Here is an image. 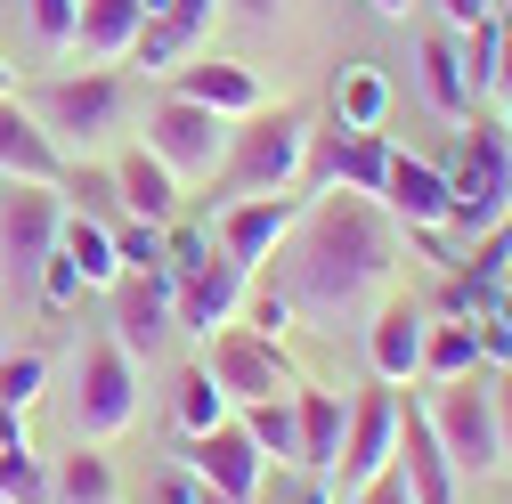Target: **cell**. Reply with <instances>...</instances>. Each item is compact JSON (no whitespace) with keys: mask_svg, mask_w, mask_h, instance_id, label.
Returning <instances> with one entry per match:
<instances>
[{"mask_svg":"<svg viewBox=\"0 0 512 504\" xmlns=\"http://www.w3.org/2000/svg\"><path fill=\"white\" fill-rule=\"evenodd\" d=\"M472 334H480V358L512 366V326H504V318H472Z\"/></svg>","mask_w":512,"mask_h":504,"instance_id":"cell-40","label":"cell"},{"mask_svg":"<svg viewBox=\"0 0 512 504\" xmlns=\"http://www.w3.org/2000/svg\"><path fill=\"white\" fill-rule=\"evenodd\" d=\"M25 25H33V41L49 57H66L74 33H82V0H25Z\"/></svg>","mask_w":512,"mask_h":504,"instance_id":"cell-33","label":"cell"},{"mask_svg":"<svg viewBox=\"0 0 512 504\" xmlns=\"http://www.w3.org/2000/svg\"><path fill=\"white\" fill-rule=\"evenodd\" d=\"M391 456H399V399H391V383L382 391H366V399H350V423H342V488H366L374 472H391Z\"/></svg>","mask_w":512,"mask_h":504,"instance_id":"cell-13","label":"cell"},{"mask_svg":"<svg viewBox=\"0 0 512 504\" xmlns=\"http://www.w3.org/2000/svg\"><path fill=\"white\" fill-rule=\"evenodd\" d=\"M25 106L41 114V131H49L57 147H98L114 122L131 114V82L106 74V66H90V74H66V82H41Z\"/></svg>","mask_w":512,"mask_h":504,"instance_id":"cell-5","label":"cell"},{"mask_svg":"<svg viewBox=\"0 0 512 504\" xmlns=\"http://www.w3.org/2000/svg\"><path fill=\"white\" fill-rule=\"evenodd\" d=\"M415 66H423V98H431V114H447V122H472L480 90H472V66H464V41H456V33H423Z\"/></svg>","mask_w":512,"mask_h":504,"instance_id":"cell-22","label":"cell"},{"mask_svg":"<svg viewBox=\"0 0 512 504\" xmlns=\"http://www.w3.org/2000/svg\"><path fill=\"white\" fill-rule=\"evenodd\" d=\"M171 415H179V431H187V439H196V431L228 423V391L212 383L204 366H187V374H179V391H171Z\"/></svg>","mask_w":512,"mask_h":504,"instance_id":"cell-30","label":"cell"},{"mask_svg":"<svg viewBox=\"0 0 512 504\" xmlns=\"http://www.w3.org/2000/svg\"><path fill=\"white\" fill-rule=\"evenodd\" d=\"M309 204L293 196V187H285V196H236L228 212H220V228H212V244L228 252V261L236 269H261L269 261V252L293 236V220H301Z\"/></svg>","mask_w":512,"mask_h":504,"instance_id":"cell-12","label":"cell"},{"mask_svg":"<svg viewBox=\"0 0 512 504\" xmlns=\"http://www.w3.org/2000/svg\"><path fill=\"white\" fill-rule=\"evenodd\" d=\"M0 179H33V187H57L66 179V147L41 131V114L9 90L0 98Z\"/></svg>","mask_w":512,"mask_h":504,"instance_id":"cell-16","label":"cell"},{"mask_svg":"<svg viewBox=\"0 0 512 504\" xmlns=\"http://www.w3.org/2000/svg\"><path fill=\"white\" fill-rule=\"evenodd\" d=\"M147 155H163V163L179 171V187H187V179H212L220 155H228V114L163 90V98L147 106Z\"/></svg>","mask_w":512,"mask_h":504,"instance_id":"cell-6","label":"cell"},{"mask_svg":"<svg viewBox=\"0 0 512 504\" xmlns=\"http://www.w3.org/2000/svg\"><path fill=\"white\" fill-rule=\"evenodd\" d=\"M17 439H25V423H17V407H9V399H0V448H17Z\"/></svg>","mask_w":512,"mask_h":504,"instance_id":"cell-45","label":"cell"},{"mask_svg":"<svg viewBox=\"0 0 512 504\" xmlns=\"http://www.w3.org/2000/svg\"><path fill=\"white\" fill-rule=\"evenodd\" d=\"M57 187H66V212H74V220H98V228H114V220H122L114 163H82V171H66Z\"/></svg>","mask_w":512,"mask_h":504,"instance_id":"cell-29","label":"cell"},{"mask_svg":"<svg viewBox=\"0 0 512 504\" xmlns=\"http://www.w3.org/2000/svg\"><path fill=\"white\" fill-rule=\"evenodd\" d=\"M504 9H512V0H504Z\"/></svg>","mask_w":512,"mask_h":504,"instance_id":"cell-50","label":"cell"},{"mask_svg":"<svg viewBox=\"0 0 512 504\" xmlns=\"http://www.w3.org/2000/svg\"><path fill=\"white\" fill-rule=\"evenodd\" d=\"M244 318H252V334H261V342H285L301 309H293L285 285H252V293H244Z\"/></svg>","mask_w":512,"mask_h":504,"instance_id":"cell-34","label":"cell"},{"mask_svg":"<svg viewBox=\"0 0 512 504\" xmlns=\"http://www.w3.org/2000/svg\"><path fill=\"white\" fill-rule=\"evenodd\" d=\"M236 423L252 431V448H261V456H277V464H301V423H293V391H285V399H252V407H244Z\"/></svg>","mask_w":512,"mask_h":504,"instance_id":"cell-27","label":"cell"},{"mask_svg":"<svg viewBox=\"0 0 512 504\" xmlns=\"http://www.w3.org/2000/svg\"><path fill=\"white\" fill-rule=\"evenodd\" d=\"M57 244L74 252L82 285H114V277H122V261H114V236H106L98 220H74V212H66V236H57Z\"/></svg>","mask_w":512,"mask_h":504,"instance_id":"cell-31","label":"cell"},{"mask_svg":"<svg viewBox=\"0 0 512 504\" xmlns=\"http://www.w3.org/2000/svg\"><path fill=\"white\" fill-rule=\"evenodd\" d=\"M228 9H236V17H252V25H269V17L285 9V0H228Z\"/></svg>","mask_w":512,"mask_h":504,"instance_id":"cell-44","label":"cell"},{"mask_svg":"<svg viewBox=\"0 0 512 504\" xmlns=\"http://www.w3.org/2000/svg\"><path fill=\"white\" fill-rule=\"evenodd\" d=\"M171 90L196 98V106H212V114H228V122H244V114L269 106L261 98V74L236 66V57H187V66H171Z\"/></svg>","mask_w":512,"mask_h":504,"instance_id":"cell-18","label":"cell"},{"mask_svg":"<svg viewBox=\"0 0 512 504\" xmlns=\"http://www.w3.org/2000/svg\"><path fill=\"white\" fill-rule=\"evenodd\" d=\"M57 236H66V196L33 187V179H9V204H0V261H9V277H41Z\"/></svg>","mask_w":512,"mask_h":504,"instance_id":"cell-9","label":"cell"},{"mask_svg":"<svg viewBox=\"0 0 512 504\" xmlns=\"http://www.w3.org/2000/svg\"><path fill=\"white\" fill-rule=\"evenodd\" d=\"M293 423H301V464H309V472H334V464H342V423H350L342 391L293 383Z\"/></svg>","mask_w":512,"mask_h":504,"instance_id":"cell-23","label":"cell"},{"mask_svg":"<svg viewBox=\"0 0 512 504\" xmlns=\"http://www.w3.org/2000/svg\"><path fill=\"white\" fill-rule=\"evenodd\" d=\"M415 9V0H374V17H407Z\"/></svg>","mask_w":512,"mask_h":504,"instance_id":"cell-46","label":"cell"},{"mask_svg":"<svg viewBox=\"0 0 512 504\" xmlns=\"http://www.w3.org/2000/svg\"><path fill=\"white\" fill-rule=\"evenodd\" d=\"M139 25H147L139 0H82V33H74V49H90V57H131Z\"/></svg>","mask_w":512,"mask_h":504,"instance_id":"cell-24","label":"cell"},{"mask_svg":"<svg viewBox=\"0 0 512 504\" xmlns=\"http://www.w3.org/2000/svg\"><path fill=\"white\" fill-rule=\"evenodd\" d=\"M374 204L391 212L407 236H431V228H447V171L391 147V171H382V196H374Z\"/></svg>","mask_w":512,"mask_h":504,"instance_id":"cell-15","label":"cell"},{"mask_svg":"<svg viewBox=\"0 0 512 504\" xmlns=\"http://www.w3.org/2000/svg\"><path fill=\"white\" fill-rule=\"evenodd\" d=\"M147 504H196V480H155Z\"/></svg>","mask_w":512,"mask_h":504,"instance_id":"cell-43","label":"cell"},{"mask_svg":"<svg viewBox=\"0 0 512 504\" xmlns=\"http://www.w3.org/2000/svg\"><path fill=\"white\" fill-rule=\"evenodd\" d=\"M277 252H285V277L277 285L293 293V309L317 318V326H342V318H358V309L391 285V269H399V220L382 212L374 196L326 187V196L293 220V236Z\"/></svg>","mask_w":512,"mask_h":504,"instance_id":"cell-1","label":"cell"},{"mask_svg":"<svg viewBox=\"0 0 512 504\" xmlns=\"http://www.w3.org/2000/svg\"><path fill=\"white\" fill-rule=\"evenodd\" d=\"M106 236H114V261H122V269H163V228H147V220H114Z\"/></svg>","mask_w":512,"mask_h":504,"instance_id":"cell-35","label":"cell"},{"mask_svg":"<svg viewBox=\"0 0 512 504\" xmlns=\"http://www.w3.org/2000/svg\"><path fill=\"white\" fill-rule=\"evenodd\" d=\"M114 196H122V220H147V228H171L179 220V171L147 147H122L114 155Z\"/></svg>","mask_w":512,"mask_h":504,"instance_id":"cell-20","label":"cell"},{"mask_svg":"<svg viewBox=\"0 0 512 504\" xmlns=\"http://www.w3.org/2000/svg\"><path fill=\"white\" fill-rule=\"evenodd\" d=\"M334 114H342V131H382V114H391V82H382L374 66H342Z\"/></svg>","mask_w":512,"mask_h":504,"instance_id":"cell-26","label":"cell"},{"mask_svg":"<svg viewBox=\"0 0 512 504\" xmlns=\"http://www.w3.org/2000/svg\"><path fill=\"white\" fill-rule=\"evenodd\" d=\"M350 504H415V496H407V480H399V464H391V472H374L366 488H350Z\"/></svg>","mask_w":512,"mask_h":504,"instance_id":"cell-39","label":"cell"},{"mask_svg":"<svg viewBox=\"0 0 512 504\" xmlns=\"http://www.w3.org/2000/svg\"><path fill=\"white\" fill-rule=\"evenodd\" d=\"M488 98H504V106H512V17L496 25V57H488Z\"/></svg>","mask_w":512,"mask_h":504,"instance_id":"cell-38","label":"cell"},{"mask_svg":"<svg viewBox=\"0 0 512 504\" xmlns=\"http://www.w3.org/2000/svg\"><path fill=\"white\" fill-rule=\"evenodd\" d=\"M456 374H480V334L456 326H423V383H456Z\"/></svg>","mask_w":512,"mask_h":504,"instance_id":"cell-28","label":"cell"},{"mask_svg":"<svg viewBox=\"0 0 512 504\" xmlns=\"http://www.w3.org/2000/svg\"><path fill=\"white\" fill-rule=\"evenodd\" d=\"M431 431L447 464H456V480H488L504 464V431H496V383H480V374H456V383H431L423 399Z\"/></svg>","mask_w":512,"mask_h":504,"instance_id":"cell-4","label":"cell"},{"mask_svg":"<svg viewBox=\"0 0 512 504\" xmlns=\"http://www.w3.org/2000/svg\"><path fill=\"white\" fill-rule=\"evenodd\" d=\"M212 9H220V0H163V9L139 25L131 57H139L147 74H171V66H187V57H196V41L212 33Z\"/></svg>","mask_w":512,"mask_h":504,"instance_id":"cell-19","label":"cell"},{"mask_svg":"<svg viewBox=\"0 0 512 504\" xmlns=\"http://www.w3.org/2000/svg\"><path fill=\"white\" fill-rule=\"evenodd\" d=\"M496 431H504V456H512V366H504V383H496Z\"/></svg>","mask_w":512,"mask_h":504,"instance_id":"cell-42","label":"cell"},{"mask_svg":"<svg viewBox=\"0 0 512 504\" xmlns=\"http://www.w3.org/2000/svg\"><path fill=\"white\" fill-rule=\"evenodd\" d=\"M439 9H447V25H464V33H472V25H488V17L504 9V0H439Z\"/></svg>","mask_w":512,"mask_h":504,"instance_id":"cell-41","label":"cell"},{"mask_svg":"<svg viewBox=\"0 0 512 504\" xmlns=\"http://www.w3.org/2000/svg\"><path fill=\"white\" fill-rule=\"evenodd\" d=\"M309 114L301 106H261V114H244L228 122V155L212 179H228L236 196H285V187H301L309 171Z\"/></svg>","mask_w":512,"mask_h":504,"instance_id":"cell-2","label":"cell"},{"mask_svg":"<svg viewBox=\"0 0 512 504\" xmlns=\"http://www.w3.org/2000/svg\"><path fill=\"white\" fill-rule=\"evenodd\" d=\"M196 504H236V496H212V488H196Z\"/></svg>","mask_w":512,"mask_h":504,"instance_id":"cell-48","label":"cell"},{"mask_svg":"<svg viewBox=\"0 0 512 504\" xmlns=\"http://www.w3.org/2000/svg\"><path fill=\"white\" fill-rule=\"evenodd\" d=\"M9 90H17V82H9V66H0V98H9Z\"/></svg>","mask_w":512,"mask_h":504,"instance_id":"cell-49","label":"cell"},{"mask_svg":"<svg viewBox=\"0 0 512 504\" xmlns=\"http://www.w3.org/2000/svg\"><path fill=\"white\" fill-rule=\"evenodd\" d=\"M391 464H399V480H407L415 504H456V488H464L456 464H447V448H439V431H431V415L415 399L399 407V456Z\"/></svg>","mask_w":512,"mask_h":504,"instance_id":"cell-17","label":"cell"},{"mask_svg":"<svg viewBox=\"0 0 512 504\" xmlns=\"http://www.w3.org/2000/svg\"><path fill=\"white\" fill-rule=\"evenodd\" d=\"M204 374L228 391V407H252V399H285L293 374H285V342H261L252 326H220L212 334V358Z\"/></svg>","mask_w":512,"mask_h":504,"instance_id":"cell-8","label":"cell"},{"mask_svg":"<svg viewBox=\"0 0 512 504\" xmlns=\"http://www.w3.org/2000/svg\"><path fill=\"white\" fill-rule=\"evenodd\" d=\"M33 285H41V301H49V309H66V301H82V269H74V252L57 244L49 261H41V277H33Z\"/></svg>","mask_w":512,"mask_h":504,"instance_id":"cell-37","label":"cell"},{"mask_svg":"<svg viewBox=\"0 0 512 504\" xmlns=\"http://www.w3.org/2000/svg\"><path fill=\"white\" fill-rule=\"evenodd\" d=\"M366 358H374V383H415L423 374V318L407 301H382L374 309V326H366Z\"/></svg>","mask_w":512,"mask_h":504,"instance_id":"cell-21","label":"cell"},{"mask_svg":"<svg viewBox=\"0 0 512 504\" xmlns=\"http://www.w3.org/2000/svg\"><path fill=\"white\" fill-rule=\"evenodd\" d=\"M106 293H114V342L131 358H155L179 334V309H171V277L163 269H122Z\"/></svg>","mask_w":512,"mask_h":504,"instance_id":"cell-11","label":"cell"},{"mask_svg":"<svg viewBox=\"0 0 512 504\" xmlns=\"http://www.w3.org/2000/svg\"><path fill=\"white\" fill-rule=\"evenodd\" d=\"M439 171H447V228L488 236L496 220H512V131L472 122Z\"/></svg>","mask_w":512,"mask_h":504,"instance_id":"cell-3","label":"cell"},{"mask_svg":"<svg viewBox=\"0 0 512 504\" xmlns=\"http://www.w3.org/2000/svg\"><path fill=\"white\" fill-rule=\"evenodd\" d=\"M131 415H139V358L106 334V342H90V350H82L74 423H82V439H114V431H131Z\"/></svg>","mask_w":512,"mask_h":504,"instance_id":"cell-7","label":"cell"},{"mask_svg":"<svg viewBox=\"0 0 512 504\" xmlns=\"http://www.w3.org/2000/svg\"><path fill=\"white\" fill-rule=\"evenodd\" d=\"M49 504H114V464L98 456V439H90V448H74V456H57Z\"/></svg>","mask_w":512,"mask_h":504,"instance_id":"cell-25","label":"cell"},{"mask_svg":"<svg viewBox=\"0 0 512 504\" xmlns=\"http://www.w3.org/2000/svg\"><path fill=\"white\" fill-rule=\"evenodd\" d=\"M41 383H49V366H41L33 350H25V358H0V399H9L17 415H25L33 399H41Z\"/></svg>","mask_w":512,"mask_h":504,"instance_id":"cell-36","label":"cell"},{"mask_svg":"<svg viewBox=\"0 0 512 504\" xmlns=\"http://www.w3.org/2000/svg\"><path fill=\"white\" fill-rule=\"evenodd\" d=\"M293 504H334V488H301V496H293Z\"/></svg>","mask_w":512,"mask_h":504,"instance_id":"cell-47","label":"cell"},{"mask_svg":"<svg viewBox=\"0 0 512 504\" xmlns=\"http://www.w3.org/2000/svg\"><path fill=\"white\" fill-rule=\"evenodd\" d=\"M261 472H269V456L252 448V431H244V423H212V431L187 439V480L212 488V496L252 504V496H261Z\"/></svg>","mask_w":512,"mask_h":504,"instance_id":"cell-10","label":"cell"},{"mask_svg":"<svg viewBox=\"0 0 512 504\" xmlns=\"http://www.w3.org/2000/svg\"><path fill=\"white\" fill-rule=\"evenodd\" d=\"M0 504H49V472H41V456L25 448H0Z\"/></svg>","mask_w":512,"mask_h":504,"instance_id":"cell-32","label":"cell"},{"mask_svg":"<svg viewBox=\"0 0 512 504\" xmlns=\"http://www.w3.org/2000/svg\"><path fill=\"white\" fill-rule=\"evenodd\" d=\"M382 171H391V139L382 131H326L309 139V171L317 187H350V196H382Z\"/></svg>","mask_w":512,"mask_h":504,"instance_id":"cell-14","label":"cell"}]
</instances>
